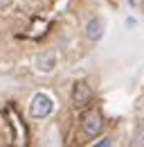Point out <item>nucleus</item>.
Listing matches in <instances>:
<instances>
[{
	"label": "nucleus",
	"instance_id": "obj_1",
	"mask_svg": "<svg viewBox=\"0 0 144 147\" xmlns=\"http://www.w3.org/2000/svg\"><path fill=\"white\" fill-rule=\"evenodd\" d=\"M54 111V100L47 95V93H36L29 102V115L36 118V120H43L47 115H52Z\"/></svg>",
	"mask_w": 144,
	"mask_h": 147
},
{
	"label": "nucleus",
	"instance_id": "obj_2",
	"mask_svg": "<svg viewBox=\"0 0 144 147\" xmlns=\"http://www.w3.org/2000/svg\"><path fill=\"white\" fill-rule=\"evenodd\" d=\"M90 100H92V91H90L88 82H83V79L74 82V86H72V104L77 109H83L86 104H90Z\"/></svg>",
	"mask_w": 144,
	"mask_h": 147
},
{
	"label": "nucleus",
	"instance_id": "obj_3",
	"mask_svg": "<svg viewBox=\"0 0 144 147\" xmlns=\"http://www.w3.org/2000/svg\"><path fill=\"white\" fill-rule=\"evenodd\" d=\"M81 127H83V131H86V136H97L101 129H104V118L97 113V111H88L83 118H81Z\"/></svg>",
	"mask_w": 144,
	"mask_h": 147
},
{
	"label": "nucleus",
	"instance_id": "obj_4",
	"mask_svg": "<svg viewBox=\"0 0 144 147\" xmlns=\"http://www.w3.org/2000/svg\"><path fill=\"white\" fill-rule=\"evenodd\" d=\"M36 68L41 73H52L56 68V52L54 50H43L36 55Z\"/></svg>",
	"mask_w": 144,
	"mask_h": 147
},
{
	"label": "nucleus",
	"instance_id": "obj_5",
	"mask_svg": "<svg viewBox=\"0 0 144 147\" xmlns=\"http://www.w3.org/2000/svg\"><path fill=\"white\" fill-rule=\"evenodd\" d=\"M104 32H106V23L101 18H90L86 23V36L90 41H99V38L104 36Z\"/></svg>",
	"mask_w": 144,
	"mask_h": 147
},
{
	"label": "nucleus",
	"instance_id": "obj_6",
	"mask_svg": "<svg viewBox=\"0 0 144 147\" xmlns=\"http://www.w3.org/2000/svg\"><path fill=\"white\" fill-rule=\"evenodd\" d=\"M135 145H144V127H140L135 134Z\"/></svg>",
	"mask_w": 144,
	"mask_h": 147
},
{
	"label": "nucleus",
	"instance_id": "obj_7",
	"mask_svg": "<svg viewBox=\"0 0 144 147\" xmlns=\"http://www.w3.org/2000/svg\"><path fill=\"white\" fill-rule=\"evenodd\" d=\"M95 145H99V147H101V145H113V140H110V138H101V140H97V143H95Z\"/></svg>",
	"mask_w": 144,
	"mask_h": 147
}]
</instances>
